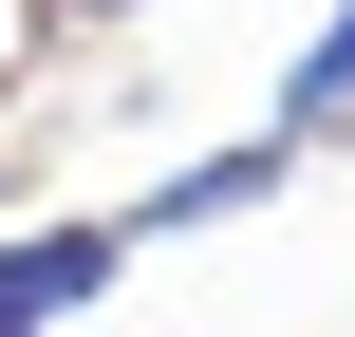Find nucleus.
Returning <instances> with one entry per match:
<instances>
[{"label": "nucleus", "mask_w": 355, "mask_h": 337, "mask_svg": "<svg viewBox=\"0 0 355 337\" xmlns=\"http://www.w3.org/2000/svg\"><path fill=\"white\" fill-rule=\"evenodd\" d=\"M112 263H131V206L112 225H0V337H56L112 300Z\"/></svg>", "instance_id": "f257e3e1"}, {"label": "nucleus", "mask_w": 355, "mask_h": 337, "mask_svg": "<svg viewBox=\"0 0 355 337\" xmlns=\"http://www.w3.org/2000/svg\"><path fill=\"white\" fill-rule=\"evenodd\" d=\"M281 188H300V150H281V131H243V150L168 169V188L131 206V244H206V225H243V206H281Z\"/></svg>", "instance_id": "f03ea898"}, {"label": "nucleus", "mask_w": 355, "mask_h": 337, "mask_svg": "<svg viewBox=\"0 0 355 337\" xmlns=\"http://www.w3.org/2000/svg\"><path fill=\"white\" fill-rule=\"evenodd\" d=\"M262 131H281V150H355V0L281 56V113H262Z\"/></svg>", "instance_id": "7ed1b4c3"}, {"label": "nucleus", "mask_w": 355, "mask_h": 337, "mask_svg": "<svg viewBox=\"0 0 355 337\" xmlns=\"http://www.w3.org/2000/svg\"><path fill=\"white\" fill-rule=\"evenodd\" d=\"M37 19H112V0H37Z\"/></svg>", "instance_id": "20e7f679"}, {"label": "nucleus", "mask_w": 355, "mask_h": 337, "mask_svg": "<svg viewBox=\"0 0 355 337\" xmlns=\"http://www.w3.org/2000/svg\"><path fill=\"white\" fill-rule=\"evenodd\" d=\"M0 206H19V169H0Z\"/></svg>", "instance_id": "39448f33"}]
</instances>
